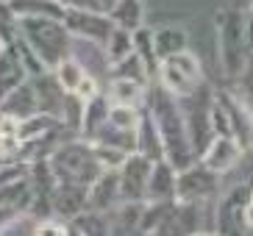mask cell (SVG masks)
I'll list each match as a JSON object with an SVG mask.
<instances>
[{
    "mask_svg": "<svg viewBox=\"0 0 253 236\" xmlns=\"http://www.w3.org/2000/svg\"><path fill=\"white\" fill-rule=\"evenodd\" d=\"M148 114L153 117V122L159 128V136H162V145H164V158L178 172L192 167L198 161V156H195L192 139H189V128H186L181 100L172 97L167 89H162L159 81H153V86H150Z\"/></svg>",
    "mask_w": 253,
    "mask_h": 236,
    "instance_id": "1",
    "label": "cell"
},
{
    "mask_svg": "<svg viewBox=\"0 0 253 236\" xmlns=\"http://www.w3.org/2000/svg\"><path fill=\"white\" fill-rule=\"evenodd\" d=\"M214 34H217V59L220 70L228 81H239L251 61L248 47V11L239 8H223L214 17Z\"/></svg>",
    "mask_w": 253,
    "mask_h": 236,
    "instance_id": "2",
    "label": "cell"
},
{
    "mask_svg": "<svg viewBox=\"0 0 253 236\" xmlns=\"http://www.w3.org/2000/svg\"><path fill=\"white\" fill-rule=\"evenodd\" d=\"M20 37L37 50V56L45 61V67L50 73L64 59L73 56L75 39L70 37L67 25L61 20H37V17L20 20Z\"/></svg>",
    "mask_w": 253,
    "mask_h": 236,
    "instance_id": "3",
    "label": "cell"
},
{
    "mask_svg": "<svg viewBox=\"0 0 253 236\" xmlns=\"http://www.w3.org/2000/svg\"><path fill=\"white\" fill-rule=\"evenodd\" d=\"M50 170L56 175V181H70V184L92 186L97 175H100V164L95 158L92 142L86 139H67L50 153Z\"/></svg>",
    "mask_w": 253,
    "mask_h": 236,
    "instance_id": "4",
    "label": "cell"
},
{
    "mask_svg": "<svg viewBox=\"0 0 253 236\" xmlns=\"http://www.w3.org/2000/svg\"><path fill=\"white\" fill-rule=\"evenodd\" d=\"M156 81L162 83V89H167L178 100L192 97L203 86V64L192 50H184L178 56H170V59L162 61Z\"/></svg>",
    "mask_w": 253,
    "mask_h": 236,
    "instance_id": "5",
    "label": "cell"
},
{
    "mask_svg": "<svg viewBox=\"0 0 253 236\" xmlns=\"http://www.w3.org/2000/svg\"><path fill=\"white\" fill-rule=\"evenodd\" d=\"M253 195V184L242 181V184H234L231 189L220 192L214 208V231L220 236H248L245 228V208L251 203Z\"/></svg>",
    "mask_w": 253,
    "mask_h": 236,
    "instance_id": "6",
    "label": "cell"
},
{
    "mask_svg": "<svg viewBox=\"0 0 253 236\" xmlns=\"http://www.w3.org/2000/svg\"><path fill=\"white\" fill-rule=\"evenodd\" d=\"M64 25H67L70 37L75 42H86L95 44L103 50L109 37L114 34V20L109 17V11H97V8H67V17H64Z\"/></svg>",
    "mask_w": 253,
    "mask_h": 236,
    "instance_id": "7",
    "label": "cell"
},
{
    "mask_svg": "<svg viewBox=\"0 0 253 236\" xmlns=\"http://www.w3.org/2000/svg\"><path fill=\"white\" fill-rule=\"evenodd\" d=\"M220 181H223V175H217L209 167H203L201 161H195L192 167L178 172L175 200L178 203H201V206H206L211 197L220 195Z\"/></svg>",
    "mask_w": 253,
    "mask_h": 236,
    "instance_id": "8",
    "label": "cell"
},
{
    "mask_svg": "<svg viewBox=\"0 0 253 236\" xmlns=\"http://www.w3.org/2000/svg\"><path fill=\"white\" fill-rule=\"evenodd\" d=\"M203 97V86L195 92L192 97H184L181 100V109H184V117H186V128H189V139H192V148L195 156L201 161V156L206 153V148L211 145L214 133H211V122H209V111H211V100H214V92L209 100H201Z\"/></svg>",
    "mask_w": 253,
    "mask_h": 236,
    "instance_id": "9",
    "label": "cell"
},
{
    "mask_svg": "<svg viewBox=\"0 0 253 236\" xmlns=\"http://www.w3.org/2000/svg\"><path fill=\"white\" fill-rule=\"evenodd\" d=\"M214 100L223 106L225 114H228L234 139H237L239 145L248 150L253 145V111H251V106H248L245 100L237 95V92H231V89H217Z\"/></svg>",
    "mask_w": 253,
    "mask_h": 236,
    "instance_id": "10",
    "label": "cell"
},
{
    "mask_svg": "<svg viewBox=\"0 0 253 236\" xmlns=\"http://www.w3.org/2000/svg\"><path fill=\"white\" fill-rule=\"evenodd\" d=\"M153 164L148 156L142 153H131L128 156L126 167L117 172L120 175V195H123V203L126 200H148V184H150V172H153Z\"/></svg>",
    "mask_w": 253,
    "mask_h": 236,
    "instance_id": "11",
    "label": "cell"
},
{
    "mask_svg": "<svg viewBox=\"0 0 253 236\" xmlns=\"http://www.w3.org/2000/svg\"><path fill=\"white\" fill-rule=\"evenodd\" d=\"M242 153H245V148L234 136H214L211 145L206 148V153L201 156V164L209 167L211 172H217V175H228L239 164Z\"/></svg>",
    "mask_w": 253,
    "mask_h": 236,
    "instance_id": "12",
    "label": "cell"
},
{
    "mask_svg": "<svg viewBox=\"0 0 253 236\" xmlns=\"http://www.w3.org/2000/svg\"><path fill=\"white\" fill-rule=\"evenodd\" d=\"M123 203L120 195V175L117 172H100L89 186V197H86V211L95 214H112L114 208Z\"/></svg>",
    "mask_w": 253,
    "mask_h": 236,
    "instance_id": "13",
    "label": "cell"
},
{
    "mask_svg": "<svg viewBox=\"0 0 253 236\" xmlns=\"http://www.w3.org/2000/svg\"><path fill=\"white\" fill-rule=\"evenodd\" d=\"M86 197H89V186L59 181L56 192H53V217L64 222H73L78 214L86 211Z\"/></svg>",
    "mask_w": 253,
    "mask_h": 236,
    "instance_id": "14",
    "label": "cell"
},
{
    "mask_svg": "<svg viewBox=\"0 0 253 236\" xmlns=\"http://www.w3.org/2000/svg\"><path fill=\"white\" fill-rule=\"evenodd\" d=\"M106 95L114 106H136V109H148L150 86L139 81H126V78H109Z\"/></svg>",
    "mask_w": 253,
    "mask_h": 236,
    "instance_id": "15",
    "label": "cell"
},
{
    "mask_svg": "<svg viewBox=\"0 0 253 236\" xmlns=\"http://www.w3.org/2000/svg\"><path fill=\"white\" fill-rule=\"evenodd\" d=\"M8 8L17 14V20H28V17H37V20H61L67 17V6L61 0H6Z\"/></svg>",
    "mask_w": 253,
    "mask_h": 236,
    "instance_id": "16",
    "label": "cell"
},
{
    "mask_svg": "<svg viewBox=\"0 0 253 236\" xmlns=\"http://www.w3.org/2000/svg\"><path fill=\"white\" fill-rule=\"evenodd\" d=\"M112 100L106 92H100L97 97H92L89 103L84 106V119H81V139L92 142L97 136V131L103 125H109V114H112Z\"/></svg>",
    "mask_w": 253,
    "mask_h": 236,
    "instance_id": "17",
    "label": "cell"
},
{
    "mask_svg": "<svg viewBox=\"0 0 253 236\" xmlns=\"http://www.w3.org/2000/svg\"><path fill=\"white\" fill-rule=\"evenodd\" d=\"M175 184H178V170L167 158L153 164L148 184V200H175Z\"/></svg>",
    "mask_w": 253,
    "mask_h": 236,
    "instance_id": "18",
    "label": "cell"
},
{
    "mask_svg": "<svg viewBox=\"0 0 253 236\" xmlns=\"http://www.w3.org/2000/svg\"><path fill=\"white\" fill-rule=\"evenodd\" d=\"M0 111H3V114H11V117H17V119H25V117H31V114L42 111V103H39L34 83L25 81L23 86H17L14 92H11L6 100H3Z\"/></svg>",
    "mask_w": 253,
    "mask_h": 236,
    "instance_id": "19",
    "label": "cell"
},
{
    "mask_svg": "<svg viewBox=\"0 0 253 236\" xmlns=\"http://www.w3.org/2000/svg\"><path fill=\"white\" fill-rule=\"evenodd\" d=\"M109 17L114 20L117 28L139 31L145 28V0H114L109 6Z\"/></svg>",
    "mask_w": 253,
    "mask_h": 236,
    "instance_id": "20",
    "label": "cell"
},
{
    "mask_svg": "<svg viewBox=\"0 0 253 236\" xmlns=\"http://www.w3.org/2000/svg\"><path fill=\"white\" fill-rule=\"evenodd\" d=\"M136 153L148 156L150 161H162L164 158V145L162 136H159V128L153 122V117L145 109V117H142V125L136 128Z\"/></svg>",
    "mask_w": 253,
    "mask_h": 236,
    "instance_id": "21",
    "label": "cell"
},
{
    "mask_svg": "<svg viewBox=\"0 0 253 236\" xmlns=\"http://www.w3.org/2000/svg\"><path fill=\"white\" fill-rule=\"evenodd\" d=\"M189 50V37L181 25H162L156 28V53L159 61L170 59V56H178V53Z\"/></svg>",
    "mask_w": 253,
    "mask_h": 236,
    "instance_id": "22",
    "label": "cell"
},
{
    "mask_svg": "<svg viewBox=\"0 0 253 236\" xmlns=\"http://www.w3.org/2000/svg\"><path fill=\"white\" fill-rule=\"evenodd\" d=\"M134 53L145 61L150 78L156 81L159 78V67H162L159 53H156V28H148V25H145V28L134 31Z\"/></svg>",
    "mask_w": 253,
    "mask_h": 236,
    "instance_id": "23",
    "label": "cell"
},
{
    "mask_svg": "<svg viewBox=\"0 0 253 236\" xmlns=\"http://www.w3.org/2000/svg\"><path fill=\"white\" fill-rule=\"evenodd\" d=\"M0 206H11L17 211H23V214H31V208H34V184H31V178L0 186Z\"/></svg>",
    "mask_w": 253,
    "mask_h": 236,
    "instance_id": "24",
    "label": "cell"
},
{
    "mask_svg": "<svg viewBox=\"0 0 253 236\" xmlns=\"http://www.w3.org/2000/svg\"><path fill=\"white\" fill-rule=\"evenodd\" d=\"M86 73H89V70L84 67V61L75 59V56H70V59H64L56 70H53V78H56V83H59L67 95H75V89H78V83L84 81Z\"/></svg>",
    "mask_w": 253,
    "mask_h": 236,
    "instance_id": "25",
    "label": "cell"
},
{
    "mask_svg": "<svg viewBox=\"0 0 253 236\" xmlns=\"http://www.w3.org/2000/svg\"><path fill=\"white\" fill-rule=\"evenodd\" d=\"M109 78H126V81H139V83L153 86V78H150L148 67H145V61H142L136 53H131L128 59H123V61L109 67Z\"/></svg>",
    "mask_w": 253,
    "mask_h": 236,
    "instance_id": "26",
    "label": "cell"
},
{
    "mask_svg": "<svg viewBox=\"0 0 253 236\" xmlns=\"http://www.w3.org/2000/svg\"><path fill=\"white\" fill-rule=\"evenodd\" d=\"M134 53V34L126 28H114V34L109 37V42H106L103 47V56H106V67L117 64V61L128 59Z\"/></svg>",
    "mask_w": 253,
    "mask_h": 236,
    "instance_id": "27",
    "label": "cell"
},
{
    "mask_svg": "<svg viewBox=\"0 0 253 236\" xmlns=\"http://www.w3.org/2000/svg\"><path fill=\"white\" fill-rule=\"evenodd\" d=\"M73 225L84 236H114V222L112 214H95V211H84L73 220Z\"/></svg>",
    "mask_w": 253,
    "mask_h": 236,
    "instance_id": "28",
    "label": "cell"
},
{
    "mask_svg": "<svg viewBox=\"0 0 253 236\" xmlns=\"http://www.w3.org/2000/svg\"><path fill=\"white\" fill-rule=\"evenodd\" d=\"M92 150H95V158H97V164H100V170L103 172H120L123 167H126V161H128V150H123V148H112V145H95L92 142Z\"/></svg>",
    "mask_w": 253,
    "mask_h": 236,
    "instance_id": "29",
    "label": "cell"
},
{
    "mask_svg": "<svg viewBox=\"0 0 253 236\" xmlns=\"http://www.w3.org/2000/svg\"><path fill=\"white\" fill-rule=\"evenodd\" d=\"M14 47H17V53H20V61H23V67H25V73H28L31 81H34V78H42V75L50 73V70L45 67V61L39 59L37 50H34V47H31V44L25 42L23 37H17Z\"/></svg>",
    "mask_w": 253,
    "mask_h": 236,
    "instance_id": "30",
    "label": "cell"
},
{
    "mask_svg": "<svg viewBox=\"0 0 253 236\" xmlns=\"http://www.w3.org/2000/svg\"><path fill=\"white\" fill-rule=\"evenodd\" d=\"M142 117H145V109H136V106H112L109 122L114 128H123V131H136L142 125Z\"/></svg>",
    "mask_w": 253,
    "mask_h": 236,
    "instance_id": "31",
    "label": "cell"
},
{
    "mask_svg": "<svg viewBox=\"0 0 253 236\" xmlns=\"http://www.w3.org/2000/svg\"><path fill=\"white\" fill-rule=\"evenodd\" d=\"M31 178V164L28 161H3L0 164V186L6 184H17V181H25Z\"/></svg>",
    "mask_w": 253,
    "mask_h": 236,
    "instance_id": "32",
    "label": "cell"
},
{
    "mask_svg": "<svg viewBox=\"0 0 253 236\" xmlns=\"http://www.w3.org/2000/svg\"><path fill=\"white\" fill-rule=\"evenodd\" d=\"M209 122H211V133L214 136H234L231 133V122H228V114L225 109L217 100H211V111H209Z\"/></svg>",
    "mask_w": 253,
    "mask_h": 236,
    "instance_id": "33",
    "label": "cell"
},
{
    "mask_svg": "<svg viewBox=\"0 0 253 236\" xmlns=\"http://www.w3.org/2000/svg\"><path fill=\"white\" fill-rule=\"evenodd\" d=\"M70 234V222L59 220V217H50V220H39L34 236H67Z\"/></svg>",
    "mask_w": 253,
    "mask_h": 236,
    "instance_id": "34",
    "label": "cell"
},
{
    "mask_svg": "<svg viewBox=\"0 0 253 236\" xmlns=\"http://www.w3.org/2000/svg\"><path fill=\"white\" fill-rule=\"evenodd\" d=\"M97 95H100V83H97V78L92 73H86L84 75V81L78 83V89H75V97L84 100V103H89L92 97H97Z\"/></svg>",
    "mask_w": 253,
    "mask_h": 236,
    "instance_id": "35",
    "label": "cell"
},
{
    "mask_svg": "<svg viewBox=\"0 0 253 236\" xmlns=\"http://www.w3.org/2000/svg\"><path fill=\"white\" fill-rule=\"evenodd\" d=\"M23 211H17V208H11V206H0V231H6V228H11L14 222H20L23 220Z\"/></svg>",
    "mask_w": 253,
    "mask_h": 236,
    "instance_id": "36",
    "label": "cell"
},
{
    "mask_svg": "<svg viewBox=\"0 0 253 236\" xmlns=\"http://www.w3.org/2000/svg\"><path fill=\"white\" fill-rule=\"evenodd\" d=\"M245 228H248V234H253V195H251V203L245 208Z\"/></svg>",
    "mask_w": 253,
    "mask_h": 236,
    "instance_id": "37",
    "label": "cell"
},
{
    "mask_svg": "<svg viewBox=\"0 0 253 236\" xmlns=\"http://www.w3.org/2000/svg\"><path fill=\"white\" fill-rule=\"evenodd\" d=\"M195 236H220L217 231H201V234H195Z\"/></svg>",
    "mask_w": 253,
    "mask_h": 236,
    "instance_id": "38",
    "label": "cell"
},
{
    "mask_svg": "<svg viewBox=\"0 0 253 236\" xmlns=\"http://www.w3.org/2000/svg\"><path fill=\"white\" fill-rule=\"evenodd\" d=\"M248 20L253 22V0H251V6H248Z\"/></svg>",
    "mask_w": 253,
    "mask_h": 236,
    "instance_id": "39",
    "label": "cell"
},
{
    "mask_svg": "<svg viewBox=\"0 0 253 236\" xmlns=\"http://www.w3.org/2000/svg\"><path fill=\"white\" fill-rule=\"evenodd\" d=\"M0 234H3V231H0Z\"/></svg>",
    "mask_w": 253,
    "mask_h": 236,
    "instance_id": "40",
    "label": "cell"
},
{
    "mask_svg": "<svg viewBox=\"0 0 253 236\" xmlns=\"http://www.w3.org/2000/svg\"><path fill=\"white\" fill-rule=\"evenodd\" d=\"M0 47H3V44H0Z\"/></svg>",
    "mask_w": 253,
    "mask_h": 236,
    "instance_id": "41",
    "label": "cell"
}]
</instances>
